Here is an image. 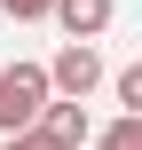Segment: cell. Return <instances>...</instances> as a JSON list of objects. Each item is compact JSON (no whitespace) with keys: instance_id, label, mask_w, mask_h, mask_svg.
I'll return each mask as SVG.
<instances>
[{"instance_id":"obj_1","label":"cell","mask_w":142,"mask_h":150,"mask_svg":"<svg viewBox=\"0 0 142 150\" xmlns=\"http://www.w3.org/2000/svg\"><path fill=\"white\" fill-rule=\"evenodd\" d=\"M40 71H47V95H63V103H87V95L111 79V71H103V47H95V40H63V47H55Z\"/></svg>"},{"instance_id":"obj_2","label":"cell","mask_w":142,"mask_h":150,"mask_svg":"<svg viewBox=\"0 0 142 150\" xmlns=\"http://www.w3.org/2000/svg\"><path fill=\"white\" fill-rule=\"evenodd\" d=\"M40 103H47V71L40 63H8L0 71V134H24L40 119Z\"/></svg>"},{"instance_id":"obj_3","label":"cell","mask_w":142,"mask_h":150,"mask_svg":"<svg viewBox=\"0 0 142 150\" xmlns=\"http://www.w3.org/2000/svg\"><path fill=\"white\" fill-rule=\"evenodd\" d=\"M32 127H40L55 150H87V134H95V111H87V103H63V95H47Z\"/></svg>"},{"instance_id":"obj_4","label":"cell","mask_w":142,"mask_h":150,"mask_svg":"<svg viewBox=\"0 0 142 150\" xmlns=\"http://www.w3.org/2000/svg\"><path fill=\"white\" fill-rule=\"evenodd\" d=\"M111 16H119V0H55L47 8V24H63V40H103Z\"/></svg>"},{"instance_id":"obj_5","label":"cell","mask_w":142,"mask_h":150,"mask_svg":"<svg viewBox=\"0 0 142 150\" xmlns=\"http://www.w3.org/2000/svg\"><path fill=\"white\" fill-rule=\"evenodd\" d=\"M87 150H142V119H126V111H119L111 127H95V134H87Z\"/></svg>"},{"instance_id":"obj_6","label":"cell","mask_w":142,"mask_h":150,"mask_svg":"<svg viewBox=\"0 0 142 150\" xmlns=\"http://www.w3.org/2000/svg\"><path fill=\"white\" fill-rule=\"evenodd\" d=\"M111 95H119L126 119H142V63H119V71H111Z\"/></svg>"},{"instance_id":"obj_7","label":"cell","mask_w":142,"mask_h":150,"mask_svg":"<svg viewBox=\"0 0 142 150\" xmlns=\"http://www.w3.org/2000/svg\"><path fill=\"white\" fill-rule=\"evenodd\" d=\"M47 8H55V0H0L8 24H47Z\"/></svg>"},{"instance_id":"obj_8","label":"cell","mask_w":142,"mask_h":150,"mask_svg":"<svg viewBox=\"0 0 142 150\" xmlns=\"http://www.w3.org/2000/svg\"><path fill=\"white\" fill-rule=\"evenodd\" d=\"M0 150H55V142H47L40 127H24V134H0Z\"/></svg>"}]
</instances>
